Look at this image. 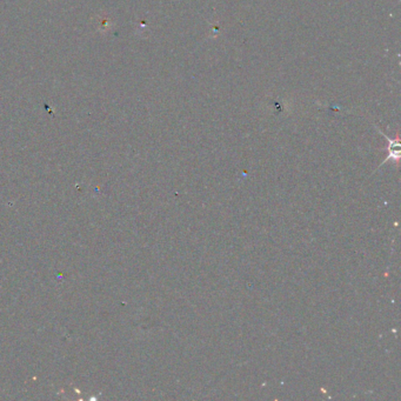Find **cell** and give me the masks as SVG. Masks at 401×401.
<instances>
[{"label": "cell", "mask_w": 401, "mask_h": 401, "mask_svg": "<svg viewBox=\"0 0 401 401\" xmlns=\"http://www.w3.org/2000/svg\"><path fill=\"white\" fill-rule=\"evenodd\" d=\"M386 138H387V140H388V152H389L388 158L386 159V160H388V159H394V160H399V154H400L399 136L396 135V137H395L394 139L388 138V137H386Z\"/></svg>", "instance_id": "6da1fadb"}]
</instances>
